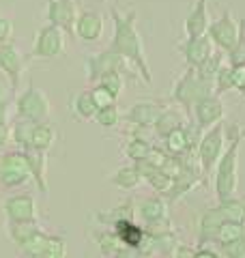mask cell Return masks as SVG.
<instances>
[{"mask_svg": "<svg viewBox=\"0 0 245 258\" xmlns=\"http://www.w3.org/2000/svg\"><path fill=\"white\" fill-rule=\"evenodd\" d=\"M112 24H114V35L110 39V50L120 54L127 62H132L136 71L140 74V78L146 84L153 82V74L146 60V52H144V41L142 35L138 30V13L129 11V13H118L116 9H112Z\"/></svg>", "mask_w": 245, "mask_h": 258, "instance_id": "obj_1", "label": "cell"}, {"mask_svg": "<svg viewBox=\"0 0 245 258\" xmlns=\"http://www.w3.org/2000/svg\"><path fill=\"white\" fill-rule=\"evenodd\" d=\"M226 138H228V147L224 149L222 157L215 164L213 187L217 200L232 198L236 191V183H239V151H241V142L245 140V129L239 125H228Z\"/></svg>", "mask_w": 245, "mask_h": 258, "instance_id": "obj_2", "label": "cell"}, {"mask_svg": "<svg viewBox=\"0 0 245 258\" xmlns=\"http://www.w3.org/2000/svg\"><path fill=\"white\" fill-rule=\"evenodd\" d=\"M213 93H215L213 84L200 80L194 67H187L185 74L176 80V84L172 88V99L176 103H181V108L185 110V114L192 116V108L196 106V101H200L202 97H209Z\"/></svg>", "mask_w": 245, "mask_h": 258, "instance_id": "obj_3", "label": "cell"}, {"mask_svg": "<svg viewBox=\"0 0 245 258\" xmlns=\"http://www.w3.org/2000/svg\"><path fill=\"white\" fill-rule=\"evenodd\" d=\"M15 112H18V118L30 120V123H45L52 114L50 97L35 82H30L26 91L20 93L18 99H15Z\"/></svg>", "mask_w": 245, "mask_h": 258, "instance_id": "obj_4", "label": "cell"}, {"mask_svg": "<svg viewBox=\"0 0 245 258\" xmlns=\"http://www.w3.org/2000/svg\"><path fill=\"white\" fill-rule=\"evenodd\" d=\"M224 149H226V127L222 123H217L211 129H207V134L202 136L198 147H196V155H198L202 172L213 170L219 157H222Z\"/></svg>", "mask_w": 245, "mask_h": 258, "instance_id": "obj_5", "label": "cell"}, {"mask_svg": "<svg viewBox=\"0 0 245 258\" xmlns=\"http://www.w3.org/2000/svg\"><path fill=\"white\" fill-rule=\"evenodd\" d=\"M65 52V30L52 26V24H45L41 26L35 35V41H32V58L39 60H52L58 58Z\"/></svg>", "mask_w": 245, "mask_h": 258, "instance_id": "obj_6", "label": "cell"}, {"mask_svg": "<svg viewBox=\"0 0 245 258\" xmlns=\"http://www.w3.org/2000/svg\"><path fill=\"white\" fill-rule=\"evenodd\" d=\"M32 181L28 161L22 151H9L0 157V185L3 187H20Z\"/></svg>", "mask_w": 245, "mask_h": 258, "instance_id": "obj_7", "label": "cell"}, {"mask_svg": "<svg viewBox=\"0 0 245 258\" xmlns=\"http://www.w3.org/2000/svg\"><path fill=\"white\" fill-rule=\"evenodd\" d=\"M207 37L211 39L219 52H230L236 39H239V22L232 18L230 9H224V13L219 15L217 20H213L209 24V30H207Z\"/></svg>", "mask_w": 245, "mask_h": 258, "instance_id": "obj_8", "label": "cell"}, {"mask_svg": "<svg viewBox=\"0 0 245 258\" xmlns=\"http://www.w3.org/2000/svg\"><path fill=\"white\" fill-rule=\"evenodd\" d=\"M127 64V60L122 58L120 54H116L114 50H103V52H97L86 56L84 60V71H86V80L91 84H97L99 80L110 74V71H122V67Z\"/></svg>", "mask_w": 245, "mask_h": 258, "instance_id": "obj_9", "label": "cell"}, {"mask_svg": "<svg viewBox=\"0 0 245 258\" xmlns=\"http://www.w3.org/2000/svg\"><path fill=\"white\" fill-rule=\"evenodd\" d=\"M226 114V108H224V101L219 99V95H209V97H202L200 101H196V106L192 108V118H194V125L207 132L213 125L222 123V118Z\"/></svg>", "mask_w": 245, "mask_h": 258, "instance_id": "obj_10", "label": "cell"}, {"mask_svg": "<svg viewBox=\"0 0 245 258\" xmlns=\"http://www.w3.org/2000/svg\"><path fill=\"white\" fill-rule=\"evenodd\" d=\"M24 69H26V58H24V54L20 52L18 45L11 43V41L0 45V71H3L7 76V80L11 82L13 93L18 91Z\"/></svg>", "mask_w": 245, "mask_h": 258, "instance_id": "obj_11", "label": "cell"}, {"mask_svg": "<svg viewBox=\"0 0 245 258\" xmlns=\"http://www.w3.org/2000/svg\"><path fill=\"white\" fill-rule=\"evenodd\" d=\"M103 30H105V20L95 9L80 11L76 24H73V35L84 43H97L103 37Z\"/></svg>", "mask_w": 245, "mask_h": 258, "instance_id": "obj_12", "label": "cell"}, {"mask_svg": "<svg viewBox=\"0 0 245 258\" xmlns=\"http://www.w3.org/2000/svg\"><path fill=\"white\" fill-rule=\"evenodd\" d=\"M78 3L76 0H47V24L60 28L65 32H73V24L78 20Z\"/></svg>", "mask_w": 245, "mask_h": 258, "instance_id": "obj_13", "label": "cell"}, {"mask_svg": "<svg viewBox=\"0 0 245 258\" xmlns=\"http://www.w3.org/2000/svg\"><path fill=\"white\" fill-rule=\"evenodd\" d=\"M5 213L9 222H24V220H37L39 209L30 194H13L5 200Z\"/></svg>", "mask_w": 245, "mask_h": 258, "instance_id": "obj_14", "label": "cell"}, {"mask_svg": "<svg viewBox=\"0 0 245 258\" xmlns=\"http://www.w3.org/2000/svg\"><path fill=\"white\" fill-rule=\"evenodd\" d=\"M213 43L207 35H200V37H187L185 41L181 43V54L187 62V67H200V64L213 54Z\"/></svg>", "mask_w": 245, "mask_h": 258, "instance_id": "obj_15", "label": "cell"}, {"mask_svg": "<svg viewBox=\"0 0 245 258\" xmlns=\"http://www.w3.org/2000/svg\"><path fill=\"white\" fill-rule=\"evenodd\" d=\"M209 0H196L192 11L185 15V22H183V28H185V35L187 37H200V35H207L209 30Z\"/></svg>", "mask_w": 245, "mask_h": 258, "instance_id": "obj_16", "label": "cell"}, {"mask_svg": "<svg viewBox=\"0 0 245 258\" xmlns=\"http://www.w3.org/2000/svg\"><path fill=\"white\" fill-rule=\"evenodd\" d=\"M161 110L163 108L159 106V103H155V101H140V103H134V106L127 110L125 120L127 123H132V125H136V127H140V129H146V127L155 125V120L159 118Z\"/></svg>", "mask_w": 245, "mask_h": 258, "instance_id": "obj_17", "label": "cell"}, {"mask_svg": "<svg viewBox=\"0 0 245 258\" xmlns=\"http://www.w3.org/2000/svg\"><path fill=\"white\" fill-rule=\"evenodd\" d=\"M24 153V157L28 161V168H30V176H32V183L37 185V189L47 196L50 194V187H47V176H45V164H47V157L43 151H37V149H20Z\"/></svg>", "mask_w": 245, "mask_h": 258, "instance_id": "obj_18", "label": "cell"}, {"mask_svg": "<svg viewBox=\"0 0 245 258\" xmlns=\"http://www.w3.org/2000/svg\"><path fill=\"white\" fill-rule=\"evenodd\" d=\"M222 222H226L222 213L217 211V207L213 209H207L202 215H200V222H198V243L200 245H209V243H215L217 239V230Z\"/></svg>", "mask_w": 245, "mask_h": 258, "instance_id": "obj_19", "label": "cell"}, {"mask_svg": "<svg viewBox=\"0 0 245 258\" xmlns=\"http://www.w3.org/2000/svg\"><path fill=\"white\" fill-rule=\"evenodd\" d=\"M112 230H114V235L118 237L120 245L136 247V249H140V247L144 245L146 230L140 228V226H138L134 220H122V222L112 224Z\"/></svg>", "mask_w": 245, "mask_h": 258, "instance_id": "obj_20", "label": "cell"}, {"mask_svg": "<svg viewBox=\"0 0 245 258\" xmlns=\"http://www.w3.org/2000/svg\"><path fill=\"white\" fill-rule=\"evenodd\" d=\"M166 153L172 157H181L183 153H187L190 149H194V127L187 129L185 125L174 129V132H170L166 138Z\"/></svg>", "mask_w": 245, "mask_h": 258, "instance_id": "obj_21", "label": "cell"}, {"mask_svg": "<svg viewBox=\"0 0 245 258\" xmlns=\"http://www.w3.org/2000/svg\"><path fill=\"white\" fill-rule=\"evenodd\" d=\"M71 114L76 120H93L97 114V106L91 97V91H80L71 97Z\"/></svg>", "mask_w": 245, "mask_h": 258, "instance_id": "obj_22", "label": "cell"}, {"mask_svg": "<svg viewBox=\"0 0 245 258\" xmlns=\"http://www.w3.org/2000/svg\"><path fill=\"white\" fill-rule=\"evenodd\" d=\"M56 138H58V134H56V129L47 123V120H45V123H35V127H32L30 147L37 149V151L47 153L56 144Z\"/></svg>", "mask_w": 245, "mask_h": 258, "instance_id": "obj_23", "label": "cell"}, {"mask_svg": "<svg viewBox=\"0 0 245 258\" xmlns=\"http://www.w3.org/2000/svg\"><path fill=\"white\" fill-rule=\"evenodd\" d=\"M110 181H112V185H116L118 189L129 191V189H136L138 185L142 183V174H140V170H138L136 164L134 166H122L110 176Z\"/></svg>", "mask_w": 245, "mask_h": 258, "instance_id": "obj_24", "label": "cell"}, {"mask_svg": "<svg viewBox=\"0 0 245 258\" xmlns=\"http://www.w3.org/2000/svg\"><path fill=\"white\" fill-rule=\"evenodd\" d=\"M153 127H155V132H157L159 138H166L170 132H174V129L183 127V114L178 110H166V108H163L159 118L155 120Z\"/></svg>", "mask_w": 245, "mask_h": 258, "instance_id": "obj_25", "label": "cell"}, {"mask_svg": "<svg viewBox=\"0 0 245 258\" xmlns=\"http://www.w3.org/2000/svg\"><path fill=\"white\" fill-rule=\"evenodd\" d=\"M43 228L39 226L37 220H24V222H9V237L15 245L24 243L26 239H30L32 235H37Z\"/></svg>", "mask_w": 245, "mask_h": 258, "instance_id": "obj_26", "label": "cell"}, {"mask_svg": "<svg viewBox=\"0 0 245 258\" xmlns=\"http://www.w3.org/2000/svg\"><path fill=\"white\" fill-rule=\"evenodd\" d=\"M217 211L222 213V217L226 222H239L245 224V200L239 198H226V200H219L217 205Z\"/></svg>", "mask_w": 245, "mask_h": 258, "instance_id": "obj_27", "label": "cell"}, {"mask_svg": "<svg viewBox=\"0 0 245 258\" xmlns=\"http://www.w3.org/2000/svg\"><path fill=\"white\" fill-rule=\"evenodd\" d=\"M32 127H35V123H30V120H24V118H18L13 123V127H11V138H13V142L18 144L20 149H30Z\"/></svg>", "mask_w": 245, "mask_h": 258, "instance_id": "obj_28", "label": "cell"}, {"mask_svg": "<svg viewBox=\"0 0 245 258\" xmlns=\"http://www.w3.org/2000/svg\"><path fill=\"white\" fill-rule=\"evenodd\" d=\"M222 64H224V56L213 52L207 60L200 64V67H196V74H198V78L204 80V82L213 84V82H215V76H217V71H219V67H222Z\"/></svg>", "mask_w": 245, "mask_h": 258, "instance_id": "obj_29", "label": "cell"}, {"mask_svg": "<svg viewBox=\"0 0 245 258\" xmlns=\"http://www.w3.org/2000/svg\"><path fill=\"white\" fill-rule=\"evenodd\" d=\"M41 258H67V241L60 235H47Z\"/></svg>", "mask_w": 245, "mask_h": 258, "instance_id": "obj_30", "label": "cell"}, {"mask_svg": "<svg viewBox=\"0 0 245 258\" xmlns=\"http://www.w3.org/2000/svg\"><path fill=\"white\" fill-rule=\"evenodd\" d=\"M45 232L41 230L37 235H32L30 239H26L24 243L18 245V249L22 252L24 258H41V252H43V245H45Z\"/></svg>", "mask_w": 245, "mask_h": 258, "instance_id": "obj_31", "label": "cell"}, {"mask_svg": "<svg viewBox=\"0 0 245 258\" xmlns=\"http://www.w3.org/2000/svg\"><path fill=\"white\" fill-rule=\"evenodd\" d=\"M243 232H245V224H239V222H222V226H219V230H217L215 243L222 245V243H228V241H234V239H239Z\"/></svg>", "mask_w": 245, "mask_h": 258, "instance_id": "obj_32", "label": "cell"}, {"mask_svg": "<svg viewBox=\"0 0 245 258\" xmlns=\"http://www.w3.org/2000/svg\"><path fill=\"white\" fill-rule=\"evenodd\" d=\"M120 116H122V114H120V110L116 108V103H112V106H105V108L97 110L95 120H97V125H101L103 129H112V127L118 125Z\"/></svg>", "mask_w": 245, "mask_h": 258, "instance_id": "obj_33", "label": "cell"}, {"mask_svg": "<svg viewBox=\"0 0 245 258\" xmlns=\"http://www.w3.org/2000/svg\"><path fill=\"white\" fill-rule=\"evenodd\" d=\"M228 54V64H245V20L239 22V39Z\"/></svg>", "mask_w": 245, "mask_h": 258, "instance_id": "obj_34", "label": "cell"}, {"mask_svg": "<svg viewBox=\"0 0 245 258\" xmlns=\"http://www.w3.org/2000/svg\"><path fill=\"white\" fill-rule=\"evenodd\" d=\"M151 144L142 140V138H134V140H129V144L125 147V155L132 159V161H142L149 157V153H151Z\"/></svg>", "mask_w": 245, "mask_h": 258, "instance_id": "obj_35", "label": "cell"}, {"mask_svg": "<svg viewBox=\"0 0 245 258\" xmlns=\"http://www.w3.org/2000/svg\"><path fill=\"white\" fill-rule=\"evenodd\" d=\"M219 256L222 258H245V232L239 239L219 245Z\"/></svg>", "mask_w": 245, "mask_h": 258, "instance_id": "obj_36", "label": "cell"}, {"mask_svg": "<svg viewBox=\"0 0 245 258\" xmlns=\"http://www.w3.org/2000/svg\"><path fill=\"white\" fill-rule=\"evenodd\" d=\"M213 88H215V95L232 91V67L230 64H222V67H219L217 76H215V82H213Z\"/></svg>", "mask_w": 245, "mask_h": 258, "instance_id": "obj_37", "label": "cell"}, {"mask_svg": "<svg viewBox=\"0 0 245 258\" xmlns=\"http://www.w3.org/2000/svg\"><path fill=\"white\" fill-rule=\"evenodd\" d=\"M95 241H97V245H99V249L101 252L108 256V254H114L116 252V247L120 245V241H118V237L114 235V230L110 228V230H105V232H97L95 235Z\"/></svg>", "mask_w": 245, "mask_h": 258, "instance_id": "obj_38", "label": "cell"}, {"mask_svg": "<svg viewBox=\"0 0 245 258\" xmlns=\"http://www.w3.org/2000/svg\"><path fill=\"white\" fill-rule=\"evenodd\" d=\"M97 84H101L103 88H108V91L118 99L120 93H122V86H125V80H122L120 71H110V74H105Z\"/></svg>", "mask_w": 245, "mask_h": 258, "instance_id": "obj_39", "label": "cell"}, {"mask_svg": "<svg viewBox=\"0 0 245 258\" xmlns=\"http://www.w3.org/2000/svg\"><path fill=\"white\" fill-rule=\"evenodd\" d=\"M91 97H93L97 110L105 108V106H112V103H116V97H114V95L108 91V88H103L101 84H95V86L91 88Z\"/></svg>", "mask_w": 245, "mask_h": 258, "instance_id": "obj_40", "label": "cell"}, {"mask_svg": "<svg viewBox=\"0 0 245 258\" xmlns=\"http://www.w3.org/2000/svg\"><path fill=\"white\" fill-rule=\"evenodd\" d=\"M232 67V88L245 93V64H230Z\"/></svg>", "mask_w": 245, "mask_h": 258, "instance_id": "obj_41", "label": "cell"}, {"mask_svg": "<svg viewBox=\"0 0 245 258\" xmlns=\"http://www.w3.org/2000/svg\"><path fill=\"white\" fill-rule=\"evenodd\" d=\"M11 35H13V22L7 18H0V45L11 41Z\"/></svg>", "mask_w": 245, "mask_h": 258, "instance_id": "obj_42", "label": "cell"}, {"mask_svg": "<svg viewBox=\"0 0 245 258\" xmlns=\"http://www.w3.org/2000/svg\"><path fill=\"white\" fill-rule=\"evenodd\" d=\"M138 256H140V249L127 247V245H118L116 252L112 254V258H138Z\"/></svg>", "mask_w": 245, "mask_h": 258, "instance_id": "obj_43", "label": "cell"}, {"mask_svg": "<svg viewBox=\"0 0 245 258\" xmlns=\"http://www.w3.org/2000/svg\"><path fill=\"white\" fill-rule=\"evenodd\" d=\"M9 138H11V127L7 125V120L0 123V149H5L9 144Z\"/></svg>", "mask_w": 245, "mask_h": 258, "instance_id": "obj_44", "label": "cell"}, {"mask_svg": "<svg viewBox=\"0 0 245 258\" xmlns=\"http://www.w3.org/2000/svg\"><path fill=\"white\" fill-rule=\"evenodd\" d=\"M196 249L194 247H187V245H176L174 247V258H194Z\"/></svg>", "mask_w": 245, "mask_h": 258, "instance_id": "obj_45", "label": "cell"}, {"mask_svg": "<svg viewBox=\"0 0 245 258\" xmlns=\"http://www.w3.org/2000/svg\"><path fill=\"white\" fill-rule=\"evenodd\" d=\"M194 258H222L217 252H213V249H207V247H200V249H196V254H194Z\"/></svg>", "mask_w": 245, "mask_h": 258, "instance_id": "obj_46", "label": "cell"}, {"mask_svg": "<svg viewBox=\"0 0 245 258\" xmlns=\"http://www.w3.org/2000/svg\"><path fill=\"white\" fill-rule=\"evenodd\" d=\"M0 103H9V88L3 84V80H0Z\"/></svg>", "mask_w": 245, "mask_h": 258, "instance_id": "obj_47", "label": "cell"}, {"mask_svg": "<svg viewBox=\"0 0 245 258\" xmlns=\"http://www.w3.org/2000/svg\"><path fill=\"white\" fill-rule=\"evenodd\" d=\"M7 112H9V106H7V103H0V123L7 120Z\"/></svg>", "mask_w": 245, "mask_h": 258, "instance_id": "obj_48", "label": "cell"}, {"mask_svg": "<svg viewBox=\"0 0 245 258\" xmlns=\"http://www.w3.org/2000/svg\"><path fill=\"white\" fill-rule=\"evenodd\" d=\"M138 258H146V256H142V254H140V256H138Z\"/></svg>", "mask_w": 245, "mask_h": 258, "instance_id": "obj_49", "label": "cell"}, {"mask_svg": "<svg viewBox=\"0 0 245 258\" xmlns=\"http://www.w3.org/2000/svg\"><path fill=\"white\" fill-rule=\"evenodd\" d=\"M243 95H245V93H243Z\"/></svg>", "mask_w": 245, "mask_h": 258, "instance_id": "obj_50", "label": "cell"}]
</instances>
